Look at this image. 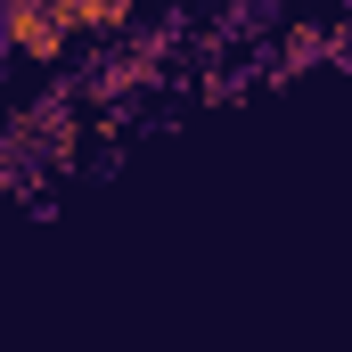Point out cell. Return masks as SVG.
Wrapping results in <instances>:
<instances>
[{"instance_id": "cell-1", "label": "cell", "mask_w": 352, "mask_h": 352, "mask_svg": "<svg viewBox=\"0 0 352 352\" xmlns=\"http://www.w3.org/2000/svg\"><path fill=\"white\" fill-rule=\"evenodd\" d=\"M66 16H58V0H8V50H25V58H66Z\"/></svg>"}, {"instance_id": "cell-2", "label": "cell", "mask_w": 352, "mask_h": 352, "mask_svg": "<svg viewBox=\"0 0 352 352\" xmlns=\"http://www.w3.org/2000/svg\"><path fill=\"white\" fill-rule=\"evenodd\" d=\"M0 58H8V0H0Z\"/></svg>"}]
</instances>
